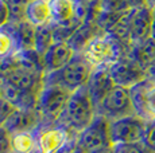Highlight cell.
<instances>
[{"instance_id": "obj_30", "label": "cell", "mask_w": 155, "mask_h": 153, "mask_svg": "<svg viewBox=\"0 0 155 153\" xmlns=\"http://www.w3.org/2000/svg\"><path fill=\"white\" fill-rule=\"evenodd\" d=\"M76 3V15L80 16L82 20L84 19V14H85V8L89 7L91 4H94V3H99L101 0H73Z\"/></svg>"}, {"instance_id": "obj_38", "label": "cell", "mask_w": 155, "mask_h": 153, "mask_svg": "<svg viewBox=\"0 0 155 153\" xmlns=\"http://www.w3.org/2000/svg\"><path fill=\"white\" fill-rule=\"evenodd\" d=\"M146 5H148V7L154 8V7H155V0H146Z\"/></svg>"}, {"instance_id": "obj_36", "label": "cell", "mask_w": 155, "mask_h": 153, "mask_svg": "<svg viewBox=\"0 0 155 153\" xmlns=\"http://www.w3.org/2000/svg\"><path fill=\"white\" fill-rule=\"evenodd\" d=\"M147 75L150 76V78H153L155 79V61H154V63H153V66L150 67V70L147 71Z\"/></svg>"}, {"instance_id": "obj_15", "label": "cell", "mask_w": 155, "mask_h": 153, "mask_svg": "<svg viewBox=\"0 0 155 153\" xmlns=\"http://www.w3.org/2000/svg\"><path fill=\"white\" fill-rule=\"evenodd\" d=\"M5 30L12 38L15 51L34 50L35 46V27L27 20L10 22L5 26Z\"/></svg>"}, {"instance_id": "obj_24", "label": "cell", "mask_w": 155, "mask_h": 153, "mask_svg": "<svg viewBox=\"0 0 155 153\" xmlns=\"http://www.w3.org/2000/svg\"><path fill=\"white\" fill-rule=\"evenodd\" d=\"M115 153H154L146 146L143 141L138 142H127V144H115L113 145Z\"/></svg>"}, {"instance_id": "obj_23", "label": "cell", "mask_w": 155, "mask_h": 153, "mask_svg": "<svg viewBox=\"0 0 155 153\" xmlns=\"http://www.w3.org/2000/svg\"><path fill=\"white\" fill-rule=\"evenodd\" d=\"M31 0H5L10 10V22L26 20V8Z\"/></svg>"}, {"instance_id": "obj_21", "label": "cell", "mask_w": 155, "mask_h": 153, "mask_svg": "<svg viewBox=\"0 0 155 153\" xmlns=\"http://www.w3.org/2000/svg\"><path fill=\"white\" fill-rule=\"evenodd\" d=\"M84 20L80 16H74L73 19L64 23H53L54 24V40L59 43H69L74 32L80 28Z\"/></svg>"}, {"instance_id": "obj_14", "label": "cell", "mask_w": 155, "mask_h": 153, "mask_svg": "<svg viewBox=\"0 0 155 153\" xmlns=\"http://www.w3.org/2000/svg\"><path fill=\"white\" fill-rule=\"evenodd\" d=\"M74 55H76V51L71 48L69 43L55 42L42 55L43 73L45 74H50V73H54L57 70L62 69L73 59Z\"/></svg>"}, {"instance_id": "obj_11", "label": "cell", "mask_w": 155, "mask_h": 153, "mask_svg": "<svg viewBox=\"0 0 155 153\" xmlns=\"http://www.w3.org/2000/svg\"><path fill=\"white\" fill-rule=\"evenodd\" d=\"M154 14L153 8L148 5H140L136 8H131L127 15V23L130 28L132 43L143 42V40L151 38L153 30Z\"/></svg>"}, {"instance_id": "obj_1", "label": "cell", "mask_w": 155, "mask_h": 153, "mask_svg": "<svg viewBox=\"0 0 155 153\" xmlns=\"http://www.w3.org/2000/svg\"><path fill=\"white\" fill-rule=\"evenodd\" d=\"M96 114V105L92 101L86 87H81L71 93L66 109L59 118L58 123L64 126L73 136H77L86 126L91 125Z\"/></svg>"}, {"instance_id": "obj_6", "label": "cell", "mask_w": 155, "mask_h": 153, "mask_svg": "<svg viewBox=\"0 0 155 153\" xmlns=\"http://www.w3.org/2000/svg\"><path fill=\"white\" fill-rule=\"evenodd\" d=\"M77 144L88 152H94L107 146H112L109 120L96 114L94 120L88 125L81 133L77 134Z\"/></svg>"}, {"instance_id": "obj_32", "label": "cell", "mask_w": 155, "mask_h": 153, "mask_svg": "<svg viewBox=\"0 0 155 153\" xmlns=\"http://www.w3.org/2000/svg\"><path fill=\"white\" fill-rule=\"evenodd\" d=\"M76 145H77V136H74V137L69 138V140H68V142L65 144L62 148H59L55 153H71V152H73V149L76 148Z\"/></svg>"}, {"instance_id": "obj_28", "label": "cell", "mask_w": 155, "mask_h": 153, "mask_svg": "<svg viewBox=\"0 0 155 153\" xmlns=\"http://www.w3.org/2000/svg\"><path fill=\"white\" fill-rule=\"evenodd\" d=\"M0 153H14L12 134L4 126H0Z\"/></svg>"}, {"instance_id": "obj_41", "label": "cell", "mask_w": 155, "mask_h": 153, "mask_svg": "<svg viewBox=\"0 0 155 153\" xmlns=\"http://www.w3.org/2000/svg\"><path fill=\"white\" fill-rule=\"evenodd\" d=\"M14 153H15V152H14Z\"/></svg>"}, {"instance_id": "obj_39", "label": "cell", "mask_w": 155, "mask_h": 153, "mask_svg": "<svg viewBox=\"0 0 155 153\" xmlns=\"http://www.w3.org/2000/svg\"><path fill=\"white\" fill-rule=\"evenodd\" d=\"M2 73H3L2 71V61H0V78H2Z\"/></svg>"}, {"instance_id": "obj_2", "label": "cell", "mask_w": 155, "mask_h": 153, "mask_svg": "<svg viewBox=\"0 0 155 153\" xmlns=\"http://www.w3.org/2000/svg\"><path fill=\"white\" fill-rule=\"evenodd\" d=\"M93 69L94 67L80 52L74 55L73 59L62 69L50 74H45L43 82L45 85H54L73 93L86 86Z\"/></svg>"}, {"instance_id": "obj_5", "label": "cell", "mask_w": 155, "mask_h": 153, "mask_svg": "<svg viewBox=\"0 0 155 153\" xmlns=\"http://www.w3.org/2000/svg\"><path fill=\"white\" fill-rule=\"evenodd\" d=\"M96 111L97 114L108 118L109 121L136 114L130 89L115 86L97 105Z\"/></svg>"}, {"instance_id": "obj_35", "label": "cell", "mask_w": 155, "mask_h": 153, "mask_svg": "<svg viewBox=\"0 0 155 153\" xmlns=\"http://www.w3.org/2000/svg\"><path fill=\"white\" fill-rule=\"evenodd\" d=\"M71 153H91V152H88V151H86V149H84V148H82V146H80L78 144H77V145H76V148L73 149V152H71Z\"/></svg>"}, {"instance_id": "obj_37", "label": "cell", "mask_w": 155, "mask_h": 153, "mask_svg": "<svg viewBox=\"0 0 155 153\" xmlns=\"http://www.w3.org/2000/svg\"><path fill=\"white\" fill-rule=\"evenodd\" d=\"M153 14H154V22H153V30H151V38L155 40V7L153 8Z\"/></svg>"}, {"instance_id": "obj_7", "label": "cell", "mask_w": 155, "mask_h": 153, "mask_svg": "<svg viewBox=\"0 0 155 153\" xmlns=\"http://www.w3.org/2000/svg\"><path fill=\"white\" fill-rule=\"evenodd\" d=\"M146 122L147 121L138 114H132V116L109 121L112 144L115 145V144L142 141L146 129Z\"/></svg>"}, {"instance_id": "obj_31", "label": "cell", "mask_w": 155, "mask_h": 153, "mask_svg": "<svg viewBox=\"0 0 155 153\" xmlns=\"http://www.w3.org/2000/svg\"><path fill=\"white\" fill-rule=\"evenodd\" d=\"M10 10L4 0H0V28H4L10 23Z\"/></svg>"}, {"instance_id": "obj_16", "label": "cell", "mask_w": 155, "mask_h": 153, "mask_svg": "<svg viewBox=\"0 0 155 153\" xmlns=\"http://www.w3.org/2000/svg\"><path fill=\"white\" fill-rule=\"evenodd\" d=\"M101 34H105L100 30V27L96 24V22H91V20H85L80 28L74 32V35L71 36V39L69 40V45L71 46V48L76 51V54L84 51V48L94 38H97Z\"/></svg>"}, {"instance_id": "obj_17", "label": "cell", "mask_w": 155, "mask_h": 153, "mask_svg": "<svg viewBox=\"0 0 155 153\" xmlns=\"http://www.w3.org/2000/svg\"><path fill=\"white\" fill-rule=\"evenodd\" d=\"M128 55L147 73L155 61V40L148 38L143 42L134 43Z\"/></svg>"}, {"instance_id": "obj_34", "label": "cell", "mask_w": 155, "mask_h": 153, "mask_svg": "<svg viewBox=\"0 0 155 153\" xmlns=\"http://www.w3.org/2000/svg\"><path fill=\"white\" fill-rule=\"evenodd\" d=\"M91 153H115V151H113V145H112V146H107V148H103V149H97V151L91 152Z\"/></svg>"}, {"instance_id": "obj_18", "label": "cell", "mask_w": 155, "mask_h": 153, "mask_svg": "<svg viewBox=\"0 0 155 153\" xmlns=\"http://www.w3.org/2000/svg\"><path fill=\"white\" fill-rule=\"evenodd\" d=\"M26 20L34 27H39L51 22L49 0H31L26 8Z\"/></svg>"}, {"instance_id": "obj_40", "label": "cell", "mask_w": 155, "mask_h": 153, "mask_svg": "<svg viewBox=\"0 0 155 153\" xmlns=\"http://www.w3.org/2000/svg\"><path fill=\"white\" fill-rule=\"evenodd\" d=\"M3 97V94H2V86H0V98Z\"/></svg>"}, {"instance_id": "obj_9", "label": "cell", "mask_w": 155, "mask_h": 153, "mask_svg": "<svg viewBox=\"0 0 155 153\" xmlns=\"http://www.w3.org/2000/svg\"><path fill=\"white\" fill-rule=\"evenodd\" d=\"M43 78L45 74L41 71H32V70L22 69V67H15V69L3 71L0 81L11 85L20 92L39 95L45 86Z\"/></svg>"}, {"instance_id": "obj_25", "label": "cell", "mask_w": 155, "mask_h": 153, "mask_svg": "<svg viewBox=\"0 0 155 153\" xmlns=\"http://www.w3.org/2000/svg\"><path fill=\"white\" fill-rule=\"evenodd\" d=\"M131 7L127 0H101V11L123 14L130 11Z\"/></svg>"}, {"instance_id": "obj_3", "label": "cell", "mask_w": 155, "mask_h": 153, "mask_svg": "<svg viewBox=\"0 0 155 153\" xmlns=\"http://www.w3.org/2000/svg\"><path fill=\"white\" fill-rule=\"evenodd\" d=\"M71 92L54 85H45L38 95L37 111L42 118V125L58 123L70 99Z\"/></svg>"}, {"instance_id": "obj_27", "label": "cell", "mask_w": 155, "mask_h": 153, "mask_svg": "<svg viewBox=\"0 0 155 153\" xmlns=\"http://www.w3.org/2000/svg\"><path fill=\"white\" fill-rule=\"evenodd\" d=\"M142 141L151 152L155 153V120H150L146 122V129Z\"/></svg>"}, {"instance_id": "obj_19", "label": "cell", "mask_w": 155, "mask_h": 153, "mask_svg": "<svg viewBox=\"0 0 155 153\" xmlns=\"http://www.w3.org/2000/svg\"><path fill=\"white\" fill-rule=\"evenodd\" d=\"M53 23H64L76 16V3L73 0H49Z\"/></svg>"}, {"instance_id": "obj_8", "label": "cell", "mask_w": 155, "mask_h": 153, "mask_svg": "<svg viewBox=\"0 0 155 153\" xmlns=\"http://www.w3.org/2000/svg\"><path fill=\"white\" fill-rule=\"evenodd\" d=\"M109 73L116 86L126 89H132L148 76L147 73L130 55H124L109 64Z\"/></svg>"}, {"instance_id": "obj_33", "label": "cell", "mask_w": 155, "mask_h": 153, "mask_svg": "<svg viewBox=\"0 0 155 153\" xmlns=\"http://www.w3.org/2000/svg\"><path fill=\"white\" fill-rule=\"evenodd\" d=\"M127 2L131 8H136V7H140V5L146 4V0H127Z\"/></svg>"}, {"instance_id": "obj_4", "label": "cell", "mask_w": 155, "mask_h": 153, "mask_svg": "<svg viewBox=\"0 0 155 153\" xmlns=\"http://www.w3.org/2000/svg\"><path fill=\"white\" fill-rule=\"evenodd\" d=\"M93 67L109 66L119 58L128 55L124 47L109 34H101L94 38L81 52Z\"/></svg>"}, {"instance_id": "obj_29", "label": "cell", "mask_w": 155, "mask_h": 153, "mask_svg": "<svg viewBox=\"0 0 155 153\" xmlns=\"http://www.w3.org/2000/svg\"><path fill=\"white\" fill-rule=\"evenodd\" d=\"M16 110V108L11 104L10 101H7L5 98H0V126H4L5 122L8 121V118L11 117V114Z\"/></svg>"}, {"instance_id": "obj_13", "label": "cell", "mask_w": 155, "mask_h": 153, "mask_svg": "<svg viewBox=\"0 0 155 153\" xmlns=\"http://www.w3.org/2000/svg\"><path fill=\"white\" fill-rule=\"evenodd\" d=\"M115 86L116 85L111 76V73H109V66H99L93 69L91 78H89L85 87L88 90L93 104L97 108V105L105 98V95Z\"/></svg>"}, {"instance_id": "obj_10", "label": "cell", "mask_w": 155, "mask_h": 153, "mask_svg": "<svg viewBox=\"0 0 155 153\" xmlns=\"http://www.w3.org/2000/svg\"><path fill=\"white\" fill-rule=\"evenodd\" d=\"M34 134L35 144H37L35 153H55L68 142L69 138L74 137L59 123L41 125V128L35 130Z\"/></svg>"}, {"instance_id": "obj_20", "label": "cell", "mask_w": 155, "mask_h": 153, "mask_svg": "<svg viewBox=\"0 0 155 153\" xmlns=\"http://www.w3.org/2000/svg\"><path fill=\"white\" fill-rule=\"evenodd\" d=\"M54 43L55 40H54V24H53V22L39 26V27H35L34 50L38 54L43 55Z\"/></svg>"}, {"instance_id": "obj_12", "label": "cell", "mask_w": 155, "mask_h": 153, "mask_svg": "<svg viewBox=\"0 0 155 153\" xmlns=\"http://www.w3.org/2000/svg\"><path fill=\"white\" fill-rule=\"evenodd\" d=\"M41 125L42 118L37 109H16L5 122L4 128L12 136H16L23 133H34L41 128Z\"/></svg>"}, {"instance_id": "obj_22", "label": "cell", "mask_w": 155, "mask_h": 153, "mask_svg": "<svg viewBox=\"0 0 155 153\" xmlns=\"http://www.w3.org/2000/svg\"><path fill=\"white\" fill-rule=\"evenodd\" d=\"M12 145L15 153H35L37 144H35L34 133H23L12 136Z\"/></svg>"}, {"instance_id": "obj_26", "label": "cell", "mask_w": 155, "mask_h": 153, "mask_svg": "<svg viewBox=\"0 0 155 153\" xmlns=\"http://www.w3.org/2000/svg\"><path fill=\"white\" fill-rule=\"evenodd\" d=\"M15 51L12 38L5 28H0V59L8 57Z\"/></svg>"}]
</instances>
